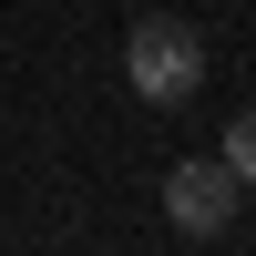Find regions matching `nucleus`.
<instances>
[{"label": "nucleus", "mask_w": 256, "mask_h": 256, "mask_svg": "<svg viewBox=\"0 0 256 256\" xmlns=\"http://www.w3.org/2000/svg\"><path fill=\"white\" fill-rule=\"evenodd\" d=\"M226 164H236V174L256 184V113H236V134H226Z\"/></svg>", "instance_id": "3"}, {"label": "nucleus", "mask_w": 256, "mask_h": 256, "mask_svg": "<svg viewBox=\"0 0 256 256\" xmlns=\"http://www.w3.org/2000/svg\"><path fill=\"white\" fill-rule=\"evenodd\" d=\"M123 82H134L154 113L195 102V82H205V31H195V20H174V10H144L134 31H123Z\"/></svg>", "instance_id": "1"}, {"label": "nucleus", "mask_w": 256, "mask_h": 256, "mask_svg": "<svg viewBox=\"0 0 256 256\" xmlns=\"http://www.w3.org/2000/svg\"><path fill=\"white\" fill-rule=\"evenodd\" d=\"M236 195H246V174H236V164H216V154H184L174 174H164V216H174L184 236H226Z\"/></svg>", "instance_id": "2"}]
</instances>
